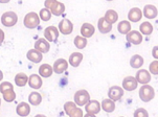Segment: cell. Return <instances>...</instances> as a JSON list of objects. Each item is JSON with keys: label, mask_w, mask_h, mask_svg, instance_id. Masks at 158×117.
<instances>
[{"label": "cell", "mask_w": 158, "mask_h": 117, "mask_svg": "<svg viewBox=\"0 0 158 117\" xmlns=\"http://www.w3.org/2000/svg\"><path fill=\"white\" fill-rule=\"evenodd\" d=\"M139 98L143 100V103H149L155 97V90L152 86L148 84H144L139 89Z\"/></svg>", "instance_id": "6da1fadb"}, {"label": "cell", "mask_w": 158, "mask_h": 117, "mask_svg": "<svg viewBox=\"0 0 158 117\" xmlns=\"http://www.w3.org/2000/svg\"><path fill=\"white\" fill-rule=\"evenodd\" d=\"M40 20L41 19H40L39 15L37 14V13L31 12L25 15V17H24V19H23V23L25 27H27L29 29H34L39 26Z\"/></svg>", "instance_id": "7a4b0ae2"}, {"label": "cell", "mask_w": 158, "mask_h": 117, "mask_svg": "<svg viewBox=\"0 0 158 117\" xmlns=\"http://www.w3.org/2000/svg\"><path fill=\"white\" fill-rule=\"evenodd\" d=\"M18 22V16L15 12H5L1 16V23L5 27H13Z\"/></svg>", "instance_id": "3957f363"}, {"label": "cell", "mask_w": 158, "mask_h": 117, "mask_svg": "<svg viewBox=\"0 0 158 117\" xmlns=\"http://www.w3.org/2000/svg\"><path fill=\"white\" fill-rule=\"evenodd\" d=\"M90 100V94L88 93L87 90H79L74 94V103H77V106L79 107H83Z\"/></svg>", "instance_id": "277c9868"}, {"label": "cell", "mask_w": 158, "mask_h": 117, "mask_svg": "<svg viewBox=\"0 0 158 117\" xmlns=\"http://www.w3.org/2000/svg\"><path fill=\"white\" fill-rule=\"evenodd\" d=\"M124 96V88L119 86H111L108 90V97L114 102H118Z\"/></svg>", "instance_id": "5b68a950"}, {"label": "cell", "mask_w": 158, "mask_h": 117, "mask_svg": "<svg viewBox=\"0 0 158 117\" xmlns=\"http://www.w3.org/2000/svg\"><path fill=\"white\" fill-rule=\"evenodd\" d=\"M58 29L62 34L67 36V34H70L72 33V30H73V24H72V22L69 19L64 18V19L61 20L60 23H59Z\"/></svg>", "instance_id": "8992f818"}, {"label": "cell", "mask_w": 158, "mask_h": 117, "mask_svg": "<svg viewBox=\"0 0 158 117\" xmlns=\"http://www.w3.org/2000/svg\"><path fill=\"white\" fill-rule=\"evenodd\" d=\"M59 29L56 26H47L44 29V38L48 42H57L59 38Z\"/></svg>", "instance_id": "52a82bcc"}, {"label": "cell", "mask_w": 158, "mask_h": 117, "mask_svg": "<svg viewBox=\"0 0 158 117\" xmlns=\"http://www.w3.org/2000/svg\"><path fill=\"white\" fill-rule=\"evenodd\" d=\"M126 39L132 45H139L140 43H143V34H141L140 31L137 30H130L126 34Z\"/></svg>", "instance_id": "ba28073f"}, {"label": "cell", "mask_w": 158, "mask_h": 117, "mask_svg": "<svg viewBox=\"0 0 158 117\" xmlns=\"http://www.w3.org/2000/svg\"><path fill=\"white\" fill-rule=\"evenodd\" d=\"M101 108L102 107H101L100 102H98V100H95V99H92V100L90 99L89 102L85 105V111L93 116H95L98 113H100Z\"/></svg>", "instance_id": "9c48e42d"}, {"label": "cell", "mask_w": 158, "mask_h": 117, "mask_svg": "<svg viewBox=\"0 0 158 117\" xmlns=\"http://www.w3.org/2000/svg\"><path fill=\"white\" fill-rule=\"evenodd\" d=\"M135 79L138 82V84H149L151 82V73L146 69H139L135 75Z\"/></svg>", "instance_id": "30bf717a"}, {"label": "cell", "mask_w": 158, "mask_h": 117, "mask_svg": "<svg viewBox=\"0 0 158 117\" xmlns=\"http://www.w3.org/2000/svg\"><path fill=\"white\" fill-rule=\"evenodd\" d=\"M138 86V82L134 76H126L123 79V88L126 91H133Z\"/></svg>", "instance_id": "8fae6325"}, {"label": "cell", "mask_w": 158, "mask_h": 117, "mask_svg": "<svg viewBox=\"0 0 158 117\" xmlns=\"http://www.w3.org/2000/svg\"><path fill=\"white\" fill-rule=\"evenodd\" d=\"M68 68V62L64 58H59L55 62L52 66L53 69V72L57 73V74H62L67 70Z\"/></svg>", "instance_id": "7c38bea8"}, {"label": "cell", "mask_w": 158, "mask_h": 117, "mask_svg": "<svg viewBox=\"0 0 158 117\" xmlns=\"http://www.w3.org/2000/svg\"><path fill=\"white\" fill-rule=\"evenodd\" d=\"M35 48L41 54H46L50 49V43L45 38H40L35 43Z\"/></svg>", "instance_id": "4fadbf2b"}, {"label": "cell", "mask_w": 158, "mask_h": 117, "mask_svg": "<svg viewBox=\"0 0 158 117\" xmlns=\"http://www.w3.org/2000/svg\"><path fill=\"white\" fill-rule=\"evenodd\" d=\"M143 15L147 19H155L158 15V10L153 4H147L146 6L143 7Z\"/></svg>", "instance_id": "5bb4252c"}, {"label": "cell", "mask_w": 158, "mask_h": 117, "mask_svg": "<svg viewBox=\"0 0 158 117\" xmlns=\"http://www.w3.org/2000/svg\"><path fill=\"white\" fill-rule=\"evenodd\" d=\"M26 58H27V60H29L31 62H33L35 64H38L41 62L42 58H43V54H41L40 51H38L36 48L29 49L27 51V54H26Z\"/></svg>", "instance_id": "9a60e30c"}, {"label": "cell", "mask_w": 158, "mask_h": 117, "mask_svg": "<svg viewBox=\"0 0 158 117\" xmlns=\"http://www.w3.org/2000/svg\"><path fill=\"white\" fill-rule=\"evenodd\" d=\"M28 85L31 88L33 89L38 90L42 87L43 85V82H42V78L39 75V74H31V75L28 76Z\"/></svg>", "instance_id": "2e32d148"}, {"label": "cell", "mask_w": 158, "mask_h": 117, "mask_svg": "<svg viewBox=\"0 0 158 117\" xmlns=\"http://www.w3.org/2000/svg\"><path fill=\"white\" fill-rule=\"evenodd\" d=\"M141 18H143V10L140 9H138V7H133V9H131L129 10V13H128V19L131 22H138V21L141 20Z\"/></svg>", "instance_id": "e0dca14e"}, {"label": "cell", "mask_w": 158, "mask_h": 117, "mask_svg": "<svg viewBox=\"0 0 158 117\" xmlns=\"http://www.w3.org/2000/svg\"><path fill=\"white\" fill-rule=\"evenodd\" d=\"M98 27L101 34H109L112 30V24L109 23L105 18H100L98 21Z\"/></svg>", "instance_id": "ac0fdd59"}, {"label": "cell", "mask_w": 158, "mask_h": 117, "mask_svg": "<svg viewBox=\"0 0 158 117\" xmlns=\"http://www.w3.org/2000/svg\"><path fill=\"white\" fill-rule=\"evenodd\" d=\"M16 113H17V115L22 117L28 116L29 113H31V106L27 103H24V102L18 103L17 108H16Z\"/></svg>", "instance_id": "d6986e66"}, {"label": "cell", "mask_w": 158, "mask_h": 117, "mask_svg": "<svg viewBox=\"0 0 158 117\" xmlns=\"http://www.w3.org/2000/svg\"><path fill=\"white\" fill-rule=\"evenodd\" d=\"M83 58H84V55L81 52H73V54H70L68 60V64H70L72 67L77 68L80 66V64L82 63Z\"/></svg>", "instance_id": "ffe728a7"}, {"label": "cell", "mask_w": 158, "mask_h": 117, "mask_svg": "<svg viewBox=\"0 0 158 117\" xmlns=\"http://www.w3.org/2000/svg\"><path fill=\"white\" fill-rule=\"evenodd\" d=\"M94 31H95V28L94 26L90 23H84L82 26H81V34L85 38H90L94 34Z\"/></svg>", "instance_id": "44dd1931"}, {"label": "cell", "mask_w": 158, "mask_h": 117, "mask_svg": "<svg viewBox=\"0 0 158 117\" xmlns=\"http://www.w3.org/2000/svg\"><path fill=\"white\" fill-rule=\"evenodd\" d=\"M101 107L106 113H112L115 110V102L111 98H105L101 103Z\"/></svg>", "instance_id": "7402d4cb"}, {"label": "cell", "mask_w": 158, "mask_h": 117, "mask_svg": "<svg viewBox=\"0 0 158 117\" xmlns=\"http://www.w3.org/2000/svg\"><path fill=\"white\" fill-rule=\"evenodd\" d=\"M52 72V66H50L49 64H42L39 67V75L42 78H50Z\"/></svg>", "instance_id": "603a6c76"}, {"label": "cell", "mask_w": 158, "mask_h": 117, "mask_svg": "<svg viewBox=\"0 0 158 117\" xmlns=\"http://www.w3.org/2000/svg\"><path fill=\"white\" fill-rule=\"evenodd\" d=\"M143 63H144L143 58L139 54H134L130 58V66L132 68H135V69L141 68L143 65Z\"/></svg>", "instance_id": "cb8c5ba5"}, {"label": "cell", "mask_w": 158, "mask_h": 117, "mask_svg": "<svg viewBox=\"0 0 158 117\" xmlns=\"http://www.w3.org/2000/svg\"><path fill=\"white\" fill-rule=\"evenodd\" d=\"M28 102L33 106H39L42 103V95L37 91L31 92L28 95Z\"/></svg>", "instance_id": "d4e9b609"}, {"label": "cell", "mask_w": 158, "mask_h": 117, "mask_svg": "<svg viewBox=\"0 0 158 117\" xmlns=\"http://www.w3.org/2000/svg\"><path fill=\"white\" fill-rule=\"evenodd\" d=\"M139 31L141 33V34L150 36V34L153 33V25H152L150 22H148V21L143 22L140 25H139Z\"/></svg>", "instance_id": "484cf974"}, {"label": "cell", "mask_w": 158, "mask_h": 117, "mask_svg": "<svg viewBox=\"0 0 158 117\" xmlns=\"http://www.w3.org/2000/svg\"><path fill=\"white\" fill-rule=\"evenodd\" d=\"M117 30H118L119 34H127L129 31L131 30V24L129 21L123 20L117 24Z\"/></svg>", "instance_id": "4316f807"}, {"label": "cell", "mask_w": 158, "mask_h": 117, "mask_svg": "<svg viewBox=\"0 0 158 117\" xmlns=\"http://www.w3.org/2000/svg\"><path fill=\"white\" fill-rule=\"evenodd\" d=\"M27 82H28V76L26 75L25 73L20 72V73L16 74V76H15V83H16V85H17L18 87L25 86V85L27 84Z\"/></svg>", "instance_id": "83f0119b"}, {"label": "cell", "mask_w": 158, "mask_h": 117, "mask_svg": "<svg viewBox=\"0 0 158 117\" xmlns=\"http://www.w3.org/2000/svg\"><path fill=\"white\" fill-rule=\"evenodd\" d=\"M104 18H105L109 23L113 24V23L116 22L117 19H118V14H117L114 10H108L106 12L105 16H104Z\"/></svg>", "instance_id": "f1b7e54d"}, {"label": "cell", "mask_w": 158, "mask_h": 117, "mask_svg": "<svg viewBox=\"0 0 158 117\" xmlns=\"http://www.w3.org/2000/svg\"><path fill=\"white\" fill-rule=\"evenodd\" d=\"M87 38L83 36H77L74 38V41H73V44L74 46L77 47V49H84L85 47L87 46Z\"/></svg>", "instance_id": "f546056e"}, {"label": "cell", "mask_w": 158, "mask_h": 117, "mask_svg": "<svg viewBox=\"0 0 158 117\" xmlns=\"http://www.w3.org/2000/svg\"><path fill=\"white\" fill-rule=\"evenodd\" d=\"M50 12H52V15L57 16V17H59V16L63 15L64 12H65V5H64V3H62V2H57V3L55 4V6L52 7V10H50Z\"/></svg>", "instance_id": "4dcf8cb0"}, {"label": "cell", "mask_w": 158, "mask_h": 117, "mask_svg": "<svg viewBox=\"0 0 158 117\" xmlns=\"http://www.w3.org/2000/svg\"><path fill=\"white\" fill-rule=\"evenodd\" d=\"M77 108V103L74 102H67L65 105H64V111H65V113L70 117H72Z\"/></svg>", "instance_id": "1f68e13d"}, {"label": "cell", "mask_w": 158, "mask_h": 117, "mask_svg": "<svg viewBox=\"0 0 158 117\" xmlns=\"http://www.w3.org/2000/svg\"><path fill=\"white\" fill-rule=\"evenodd\" d=\"M2 95H3V99L7 103H12L16 99V93L14 91V89L7 90V91L2 93Z\"/></svg>", "instance_id": "d6a6232c"}, {"label": "cell", "mask_w": 158, "mask_h": 117, "mask_svg": "<svg viewBox=\"0 0 158 117\" xmlns=\"http://www.w3.org/2000/svg\"><path fill=\"white\" fill-rule=\"evenodd\" d=\"M52 16V12H50V10L46 9V7L42 9L41 10H40V13H39V17H40V19H41L42 21L50 20Z\"/></svg>", "instance_id": "836d02e7"}, {"label": "cell", "mask_w": 158, "mask_h": 117, "mask_svg": "<svg viewBox=\"0 0 158 117\" xmlns=\"http://www.w3.org/2000/svg\"><path fill=\"white\" fill-rule=\"evenodd\" d=\"M149 71L153 75H158V60H154L149 66Z\"/></svg>", "instance_id": "e575fe53"}, {"label": "cell", "mask_w": 158, "mask_h": 117, "mask_svg": "<svg viewBox=\"0 0 158 117\" xmlns=\"http://www.w3.org/2000/svg\"><path fill=\"white\" fill-rule=\"evenodd\" d=\"M10 89H14V86L10 83H9V82H3V83L0 84V93H3Z\"/></svg>", "instance_id": "d590c367"}, {"label": "cell", "mask_w": 158, "mask_h": 117, "mask_svg": "<svg viewBox=\"0 0 158 117\" xmlns=\"http://www.w3.org/2000/svg\"><path fill=\"white\" fill-rule=\"evenodd\" d=\"M135 117H148L149 116V113L147 112L146 109L143 108H139L137 110H135L134 114H133Z\"/></svg>", "instance_id": "8d00e7d4"}, {"label": "cell", "mask_w": 158, "mask_h": 117, "mask_svg": "<svg viewBox=\"0 0 158 117\" xmlns=\"http://www.w3.org/2000/svg\"><path fill=\"white\" fill-rule=\"evenodd\" d=\"M57 0H45L44 1V6L46 7L48 10H52L53 6H55V4L57 3Z\"/></svg>", "instance_id": "74e56055"}, {"label": "cell", "mask_w": 158, "mask_h": 117, "mask_svg": "<svg viewBox=\"0 0 158 117\" xmlns=\"http://www.w3.org/2000/svg\"><path fill=\"white\" fill-rule=\"evenodd\" d=\"M152 57H153L155 60H158V45L157 46H154L153 49H152Z\"/></svg>", "instance_id": "f35d334b"}, {"label": "cell", "mask_w": 158, "mask_h": 117, "mask_svg": "<svg viewBox=\"0 0 158 117\" xmlns=\"http://www.w3.org/2000/svg\"><path fill=\"white\" fill-rule=\"evenodd\" d=\"M4 37H5L4 31L2 30L1 28H0V45H1L2 43H3V41H4Z\"/></svg>", "instance_id": "ab89813d"}, {"label": "cell", "mask_w": 158, "mask_h": 117, "mask_svg": "<svg viewBox=\"0 0 158 117\" xmlns=\"http://www.w3.org/2000/svg\"><path fill=\"white\" fill-rule=\"evenodd\" d=\"M2 79H3V72H2V71L0 70V82H1Z\"/></svg>", "instance_id": "60d3db41"}, {"label": "cell", "mask_w": 158, "mask_h": 117, "mask_svg": "<svg viewBox=\"0 0 158 117\" xmlns=\"http://www.w3.org/2000/svg\"><path fill=\"white\" fill-rule=\"evenodd\" d=\"M10 0H0V3H7V2H10Z\"/></svg>", "instance_id": "b9f144b4"}, {"label": "cell", "mask_w": 158, "mask_h": 117, "mask_svg": "<svg viewBox=\"0 0 158 117\" xmlns=\"http://www.w3.org/2000/svg\"><path fill=\"white\" fill-rule=\"evenodd\" d=\"M106 1H113V0H106Z\"/></svg>", "instance_id": "7bdbcfd3"}, {"label": "cell", "mask_w": 158, "mask_h": 117, "mask_svg": "<svg viewBox=\"0 0 158 117\" xmlns=\"http://www.w3.org/2000/svg\"><path fill=\"white\" fill-rule=\"evenodd\" d=\"M0 107H1V99H0Z\"/></svg>", "instance_id": "ee69618b"}]
</instances>
